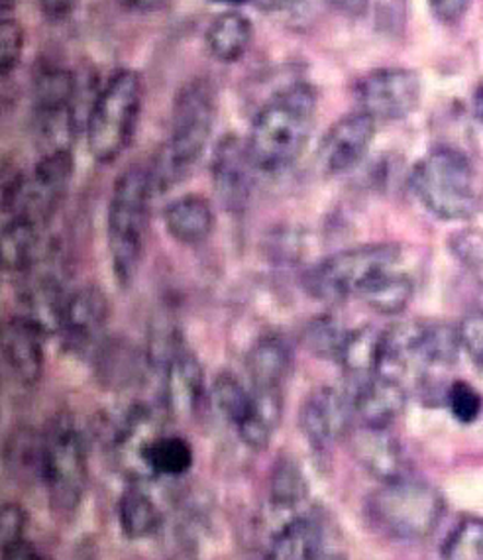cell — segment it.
<instances>
[{
    "label": "cell",
    "mask_w": 483,
    "mask_h": 560,
    "mask_svg": "<svg viewBox=\"0 0 483 560\" xmlns=\"http://www.w3.org/2000/svg\"><path fill=\"white\" fill-rule=\"evenodd\" d=\"M317 107V89L297 81L260 108L246 138L251 162L260 174H281L299 160L315 130Z\"/></svg>",
    "instance_id": "cell-1"
},
{
    "label": "cell",
    "mask_w": 483,
    "mask_h": 560,
    "mask_svg": "<svg viewBox=\"0 0 483 560\" xmlns=\"http://www.w3.org/2000/svg\"><path fill=\"white\" fill-rule=\"evenodd\" d=\"M216 89L207 78H195L179 89L172 108L169 136L150 165L152 184L164 194L191 174L213 135Z\"/></svg>",
    "instance_id": "cell-2"
},
{
    "label": "cell",
    "mask_w": 483,
    "mask_h": 560,
    "mask_svg": "<svg viewBox=\"0 0 483 560\" xmlns=\"http://www.w3.org/2000/svg\"><path fill=\"white\" fill-rule=\"evenodd\" d=\"M155 194L150 165L134 164L118 175L107 214V241L118 283H132L144 260L150 203Z\"/></svg>",
    "instance_id": "cell-3"
},
{
    "label": "cell",
    "mask_w": 483,
    "mask_h": 560,
    "mask_svg": "<svg viewBox=\"0 0 483 560\" xmlns=\"http://www.w3.org/2000/svg\"><path fill=\"white\" fill-rule=\"evenodd\" d=\"M411 189L426 211L443 221H470L482 209V187L470 158L440 145L416 162Z\"/></svg>",
    "instance_id": "cell-4"
},
{
    "label": "cell",
    "mask_w": 483,
    "mask_h": 560,
    "mask_svg": "<svg viewBox=\"0 0 483 560\" xmlns=\"http://www.w3.org/2000/svg\"><path fill=\"white\" fill-rule=\"evenodd\" d=\"M144 105V81L134 69H118L93 98L87 148L98 164H113L134 138Z\"/></svg>",
    "instance_id": "cell-5"
},
{
    "label": "cell",
    "mask_w": 483,
    "mask_h": 560,
    "mask_svg": "<svg viewBox=\"0 0 483 560\" xmlns=\"http://www.w3.org/2000/svg\"><path fill=\"white\" fill-rule=\"evenodd\" d=\"M367 515L379 532L397 541H423L445 515V498L431 483L401 478L372 493Z\"/></svg>",
    "instance_id": "cell-6"
},
{
    "label": "cell",
    "mask_w": 483,
    "mask_h": 560,
    "mask_svg": "<svg viewBox=\"0 0 483 560\" xmlns=\"http://www.w3.org/2000/svg\"><path fill=\"white\" fill-rule=\"evenodd\" d=\"M399 256L396 244H366L337 252L305 271L303 285L310 298L329 303L354 295L364 298L376 281L396 271Z\"/></svg>",
    "instance_id": "cell-7"
},
{
    "label": "cell",
    "mask_w": 483,
    "mask_h": 560,
    "mask_svg": "<svg viewBox=\"0 0 483 560\" xmlns=\"http://www.w3.org/2000/svg\"><path fill=\"white\" fill-rule=\"evenodd\" d=\"M42 441V482L48 490L49 508L66 517L78 512L87 488L85 441L68 413L49 421Z\"/></svg>",
    "instance_id": "cell-8"
},
{
    "label": "cell",
    "mask_w": 483,
    "mask_h": 560,
    "mask_svg": "<svg viewBox=\"0 0 483 560\" xmlns=\"http://www.w3.org/2000/svg\"><path fill=\"white\" fill-rule=\"evenodd\" d=\"M79 83L75 73L58 63H42L34 73V125L39 140L54 150H71L78 126ZM44 152V154H46Z\"/></svg>",
    "instance_id": "cell-9"
},
{
    "label": "cell",
    "mask_w": 483,
    "mask_h": 560,
    "mask_svg": "<svg viewBox=\"0 0 483 560\" xmlns=\"http://www.w3.org/2000/svg\"><path fill=\"white\" fill-rule=\"evenodd\" d=\"M421 78L413 69H374L358 79L354 97L360 110L379 122L403 120L421 105Z\"/></svg>",
    "instance_id": "cell-10"
},
{
    "label": "cell",
    "mask_w": 483,
    "mask_h": 560,
    "mask_svg": "<svg viewBox=\"0 0 483 560\" xmlns=\"http://www.w3.org/2000/svg\"><path fill=\"white\" fill-rule=\"evenodd\" d=\"M110 317L107 293L97 285H85L68 295L61 311L58 335L71 354L87 357L105 345V330Z\"/></svg>",
    "instance_id": "cell-11"
},
{
    "label": "cell",
    "mask_w": 483,
    "mask_h": 560,
    "mask_svg": "<svg viewBox=\"0 0 483 560\" xmlns=\"http://www.w3.org/2000/svg\"><path fill=\"white\" fill-rule=\"evenodd\" d=\"M256 165L246 140L226 135L216 142L211 158L214 194L226 211L241 213L250 203Z\"/></svg>",
    "instance_id": "cell-12"
},
{
    "label": "cell",
    "mask_w": 483,
    "mask_h": 560,
    "mask_svg": "<svg viewBox=\"0 0 483 560\" xmlns=\"http://www.w3.org/2000/svg\"><path fill=\"white\" fill-rule=\"evenodd\" d=\"M354 406L350 394L337 387H317L305 397L299 411L303 435L317 451H329L350 431Z\"/></svg>",
    "instance_id": "cell-13"
},
{
    "label": "cell",
    "mask_w": 483,
    "mask_h": 560,
    "mask_svg": "<svg viewBox=\"0 0 483 560\" xmlns=\"http://www.w3.org/2000/svg\"><path fill=\"white\" fill-rule=\"evenodd\" d=\"M376 138V120L362 110L342 116L319 145V164L329 175L346 174L362 164Z\"/></svg>",
    "instance_id": "cell-14"
},
{
    "label": "cell",
    "mask_w": 483,
    "mask_h": 560,
    "mask_svg": "<svg viewBox=\"0 0 483 560\" xmlns=\"http://www.w3.org/2000/svg\"><path fill=\"white\" fill-rule=\"evenodd\" d=\"M44 337L46 332L24 315L10 317L0 330L2 360L10 376L20 386L38 384L44 372Z\"/></svg>",
    "instance_id": "cell-15"
},
{
    "label": "cell",
    "mask_w": 483,
    "mask_h": 560,
    "mask_svg": "<svg viewBox=\"0 0 483 560\" xmlns=\"http://www.w3.org/2000/svg\"><path fill=\"white\" fill-rule=\"evenodd\" d=\"M165 406L177 416H189L201 404L204 392L203 368L191 350L172 342L162 354Z\"/></svg>",
    "instance_id": "cell-16"
},
{
    "label": "cell",
    "mask_w": 483,
    "mask_h": 560,
    "mask_svg": "<svg viewBox=\"0 0 483 560\" xmlns=\"http://www.w3.org/2000/svg\"><path fill=\"white\" fill-rule=\"evenodd\" d=\"M329 537L319 515L307 512L291 513L270 533L261 557L263 560H315Z\"/></svg>",
    "instance_id": "cell-17"
},
{
    "label": "cell",
    "mask_w": 483,
    "mask_h": 560,
    "mask_svg": "<svg viewBox=\"0 0 483 560\" xmlns=\"http://www.w3.org/2000/svg\"><path fill=\"white\" fill-rule=\"evenodd\" d=\"M352 406L354 416L358 417L364 427L389 429L397 417L405 409V387L393 377H367L352 387Z\"/></svg>",
    "instance_id": "cell-18"
},
{
    "label": "cell",
    "mask_w": 483,
    "mask_h": 560,
    "mask_svg": "<svg viewBox=\"0 0 483 560\" xmlns=\"http://www.w3.org/2000/svg\"><path fill=\"white\" fill-rule=\"evenodd\" d=\"M354 454L367 472L374 474L381 482H396L407 476V463L401 445L389 429L360 427L354 435Z\"/></svg>",
    "instance_id": "cell-19"
},
{
    "label": "cell",
    "mask_w": 483,
    "mask_h": 560,
    "mask_svg": "<svg viewBox=\"0 0 483 560\" xmlns=\"http://www.w3.org/2000/svg\"><path fill=\"white\" fill-rule=\"evenodd\" d=\"M291 368H293V352H291L290 342L281 335L261 337L250 348L246 358L251 389L256 392L283 394Z\"/></svg>",
    "instance_id": "cell-20"
},
{
    "label": "cell",
    "mask_w": 483,
    "mask_h": 560,
    "mask_svg": "<svg viewBox=\"0 0 483 560\" xmlns=\"http://www.w3.org/2000/svg\"><path fill=\"white\" fill-rule=\"evenodd\" d=\"M44 229L46 226H42L24 214L7 217L2 221L0 258H2L4 271L26 276L32 268L38 266Z\"/></svg>",
    "instance_id": "cell-21"
},
{
    "label": "cell",
    "mask_w": 483,
    "mask_h": 560,
    "mask_svg": "<svg viewBox=\"0 0 483 560\" xmlns=\"http://www.w3.org/2000/svg\"><path fill=\"white\" fill-rule=\"evenodd\" d=\"M164 221L174 241L199 246L213 234V207L201 195H184L165 209Z\"/></svg>",
    "instance_id": "cell-22"
},
{
    "label": "cell",
    "mask_w": 483,
    "mask_h": 560,
    "mask_svg": "<svg viewBox=\"0 0 483 560\" xmlns=\"http://www.w3.org/2000/svg\"><path fill=\"white\" fill-rule=\"evenodd\" d=\"M254 42L251 20L238 10H226L209 24L204 44L209 54L221 63L240 61Z\"/></svg>",
    "instance_id": "cell-23"
},
{
    "label": "cell",
    "mask_w": 483,
    "mask_h": 560,
    "mask_svg": "<svg viewBox=\"0 0 483 560\" xmlns=\"http://www.w3.org/2000/svg\"><path fill=\"white\" fill-rule=\"evenodd\" d=\"M195 454L191 445L179 435L152 436L140 453V466L154 476L177 478L191 470Z\"/></svg>",
    "instance_id": "cell-24"
},
{
    "label": "cell",
    "mask_w": 483,
    "mask_h": 560,
    "mask_svg": "<svg viewBox=\"0 0 483 560\" xmlns=\"http://www.w3.org/2000/svg\"><path fill=\"white\" fill-rule=\"evenodd\" d=\"M381 338L384 332L374 327H360L349 332L344 347L340 350L339 362L354 380V384L376 376L381 354Z\"/></svg>",
    "instance_id": "cell-25"
},
{
    "label": "cell",
    "mask_w": 483,
    "mask_h": 560,
    "mask_svg": "<svg viewBox=\"0 0 483 560\" xmlns=\"http://www.w3.org/2000/svg\"><path fill=\"white\" fill-rule=\"evenodd\" d=\"M309 495V482L301 470L299 464L290 456H281L273 464L270 476V498L273 512L290 513L301 512L299 508Z\"/></svg>",
    "instance_id": "cell-26"
},
{
    "label": "cell",
    "mask_w": 483,
    "mask_h": 560,
    "mask_svg": "<svg viewBox=\"0 0 483 560\" xmlns=\"http://www.w3.org/2000/svg\"><path fill=\"white\" fill-rule=\"evenodd\" d=\"M118 523L128 539H145L160 529L162 512L148 493L130 488L118 500Z\"/></svg>",
    "instance_id": "cell-27"
},
{
    "label": "cell",
    "mask_w": 483,
    "mask_h": 560,
    "mask_svg": "<svg viewBox=\"0 0 483 560\" xmlns=\"http://www.w3.org/2000/svg\"><path fill=\"white\" fill-rule=\"evenodd\" d=\"M213 401L221 416L236 427L246 425L254 416V394L248 387H244L238 377L233 374H221L216 376L213 384Z\"/></svg>",
    "instance_id": "cell-28"
},
{
    "label": "cell",
    "mask_w": 483,
    "mask_h": 560,
    "mask_svg": "<svg viewBox=\"0 0 483 560\" xmlns=\"http://www.w3.org/2000/svg\"><path fill=\"white\" fill-rule=\"evenodd\" d=\"M42 454H44L42 435H36L30 429H22L10 436L4 451V460L14 476L24 480L30 478L42 480Z\"/></svg>",
    "instance_id": "cell-29"
},
{
    "label": "cell",
    "mask_w": 483,
    "mask_h": 560,
    "mask_svg": "<svg viewBox=\"0 0 483 560\" xmlns=\"http://www.w3.org/2000/svg\"><path fill=\"white\" fill-rule=\"evenodd\" d=\"M364 300L381 315H397L413 300V281L403 273L391 271L364 293Z\"/></svg>",
    "instance_id": "cell-30"
},
{
    "label": "cell",
    "mask_w": 483,
    "mask_h": 560,
    "mask_svg": "<svg viewBox=\"0 0 483 560\" xmlns=\"http://www.w3.org/2000/svg\"><path fill=\"white\" fill-rule=\"evenodd\" d=\"M443 560H483V520L466 517L446 537L440 549Z\"/></svg>",
    "instance_id": "cell-31"
},
{
    "label": "cell",
    "mask_w": 483,
    "mask_h": 560,
    "mask_svg": "<svg viewBox=\"0 0 483 560\" xmlns=\"http://www.w3.org/2000/svg\"><path fill=\"white\" fill-rule=\"evenodd\" d=\"M349 337V330L332 317H320L313 320L307 327V342L315 354L322 358L339 360L340 350L344 347V340Z\"/></svg>",
    "instance_id": "cell-32"
},
{
    "label": "cell",
    "mask_w": 483,
    "mask_h": 560,
    "mask_svg": "<svg viewBox=\"0 0 483 560\" xmlns=\"http://www.w3.org/2000/svg\"><path fill=\"white\" fill-rule=\"evenodd\" d=\"M450 252L475 280L483 281V229H464L450 236Z\"/></svg>",
    "instance_id": "cell-33"
},
{
    "label": "cell",
    "mask_w": 483,
    "mask_h": 560,
    "mask_svg": "<svg viewBox=\"0 0 483 560\" xmlns=\"http://www.w3.org/2000/svg\"><path fill=\"white\" fill-rule=\"evenodd\" d=\"M446 406L456 421L470 425L482 416L483 397L472 384L458 380L446 389Z\"/></svg>",
    "instance_id": "cell-34"
},
{
    "label": "cell",
    "mask_w": 483,
    "mask_h": 560,
    "mask_svg": "<svg viewBox=\"0 0 483 560\" xmlns=\"http://www.w3.org/2000/svg\"><path fill=\"white\" fill-rule=\"evenodd\" d=\"M24 51V28L14 16H2L0 22V73L9 78L19 68Z\"/></svg>",
    "instance_id": "cell-35"
},
{
    "label": "cell",
    "mask_w": 483,
    "mask_h": 560,
    "mask_svg": "<svg viewBox=\"0 0 483 560\" xmlns=\"http://www.w3.org/2000/svg\"><path fill=\"white\" fill-rule=\"evenodd\" d=\"M460 345L475 366L483 370V310L468 313L458 325Z\"/></svg>",
    "instance_id": "cell-36"
},
{
    "label": "cell",
    "mask_w": 483,
    "mask_h": 560,
    "mask_svg": "<svg viewBox=\"0 0 483 560\" xmlns=\"http://www.w3.org/2000/svg\"><path fill=\"white\" fill-rule=\"evenodd\" d=\"M28 515L20 508L19 503H4L0 510V537L2 549L14 547L24 541Z\"/></svg>",
    "instance_id": "cell-37"
},
{
    "label": "cell",
    "mask_w": 483,
    "mask_h": 560,
    "mask_svg": "<svg viewBox=\"0 0 483 560\" xmlns=\"http://www.w3.org/2000/svg\"><path fill=\"white\" fill-rule=\"evenodd\" d=\"M472 0H428L431 12L443 24H456L464 19Z\"/></svg>",
    "instance_id": "cell-38"
},
{
    "label": "cell",
    "mask_w": 483,
    "mask_h": 560,
    "mask_svg": "<svg viewBox=\"0 0 483 560\" xmlns=\"http://www.w3.org/2000/svg\"><path fill=\"white\" fill-rule=\"evenodd\" d=\"M38 9L49 22H63L68 20L75 9L79 0H36Z\"/></svg>",
    "instance_id": "cell-39"
},
{
    "label": "cell",
    "mask_w": 483,
    "mask_h": 560,
    "mask_svg": "<svg viewBox=\"0 0 483 560\" xmlns=\"http://www.w3.org/2000/svg\"><path fill=\"white\" fill-rule=\"evenodd\" d=\"M327 2L349 19H362L369 7V0H327Z\"/></svg>",
    "instance_id": "cell-40"
},
{
    "label": "cell",
    "mask_w": 483,
    "mask_h": 560,
    "mask_svg": "<svg viewBox=\"0 0 483 560\" xmlns=\"http://www.w3.org/2000/svg\"><path fill=\"white\" fill-rule=\"evenodd\" d=\"M301 0H244V4H251L254 9L263 10V12H281L297 7Z\"/></svg>",
    "instance_id": "cell-41"
},
{
    "label": "cell",
    "mask_w": 483,
    "mask_h": 560,
    "mask_svg": "<svg viewBox=\"0 0 483 560\" xmlns=\"http://www.w3.org/2000/svg\"><path fill=\"white\" fill-rule=\"evenodd\" d=\"M122 9L130 10V12H138V14H148V12H155L162 9L165 0H117Z\"/></svg>",
    "instance_id": "cell-42"
},
{
    "label": "cell",
    "mask_w": 483,
    "mask_h": 560,
    "mask_svg": "<svg viewBox=\"0 0 483 560\" xmlns=\"http://www.w3.org/2000/svg\"><path fill=\"white\" fill-rule=\"evenodd\" d=\"M2 560H36V552L30 549L26 541H22L9 549H2Z\"/></svg>",
    "instance_id": "cell-43"
},
{
    "label": "cell",
    "mask_w": 483,
    "mask_h": 560,
    "mask_svg": "<svg viewBox=\"0 0 483 560\" xmlns=\"http://www.w3.org/2000/svg\"><path fill=\"white\" fill-rule=\"evenodd\" d=\"M315 560H349L346 559V555L340 551L339 547L332 542V539L329 537V541L325 542V547L320 549L319 555H317V559Z\"/></svg>",
    "instance_id": "cell-44"
},
{
    "label": "cell",
    "mask_w": 483,
    "mask_h": 560,
    "mask_svg": "<svg viewBox=\"0 0 483 560\" xmlns=\"http://www.w3.org/2000/svg\"><path fill=\"white\" fill-rule=\"evenodd\" d=\"M472 108H474L475 120L483 125V83L475 88L474 97H472Z\"/></svg>",
    "instance_id": "cell-45"
},
{
    "label": "cell",
    "mask_w": 483,
    "mask_h": 560,
    "mask_svg": "<svg viewBox=\"0 0 483 560\" xmlns=\"http://www.w3.org/2000/svg\"><path fill=\"white\" fill-rule=\"evenodd\" d=\"M219 2H226V4H244V0H219Z\"/></svg>",
    "instance_id": "cell-46"
},
{
    "label": "cell",
    "mask_w": 483,
    "mask_h": 560,
    "mask_svg": "<svg viewBox=\"0 0 483 560\" xmlns=\"http://www.w3.org/2000/svg\"><path fill=\"white\" fill-rule=\"evenodd\" d=\"M36 560H51V559H48V557H39V555H36Z\"/></svg>",
    "instance_id": "cell-47"
}]
</instances>
